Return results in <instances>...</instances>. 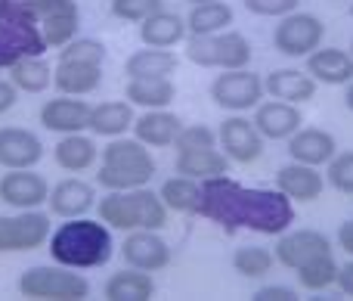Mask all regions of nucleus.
<instances>
[{"mask_svg": "<svg viewBox=\"0 0 353 301\" xmlns=\"http://www.w3.org/2000/svg\"><path fill=\"white\" fill-rule=\"evenodd\" d=\"M103 81V66H93V62H62L53 68V84L59 93L65 97H84L93 93Z\"/></svg>", "mask_w": 353, "mask_h": 301, "instance_id": "nucleus-26", "label": "nucleus"}, {"mask_svg": "<svg viewBox=\"0 0 353 301\" xmlns=\"http://www.w3.org/2000/svg\"><path fill=\"white\" fill-rule=\"evenodd\" d=\"M155 174V159L146 143L112 137V143L103 149V168L97 174V184L103 190H137L146 186Z\"/></svg>", "mask_w": 353, "mask_h": 301, "instance_id": "nucleus-4", "label": "nucleus"}, {"mask_svg": "<svg viewBox=\"0 0 353 301\" xmlns=\"http://www.w3.org/2000/svg\"><path fill=\"white\" fill-rule=\"evenodd\" d=\"M10 81L22 93H43L53 84V68L41 56H31V59H22L10 68Z\"/></svg>", "mask_w": 353, "mask_h": 301, "instance_id": "nucleus-35", "label": "nucleus"}, {"mask_svg": "<svg viewBox=\"0 0 353 301\" xmlns=\"http://www.w3.org/2000/svg\"><path fill=\"white\" fill-rule=\"evenodd\" d=\"M245 10L254 16H270V19H282L288 12H298L301 0H242Z\"/></svg>", "mask_w": 353, "mask_h": 301, "instance_id": "nucleus-42", "label": "nucleus"}, {"mask_svg": "<svg viewBox=\"0 0 353 301\" xmlns=\"http://www.w3.org/2000/svg\"><path fill=\"white\" fill-rule=\"evenodd\" d=\"M304 124V115H301L298 106L282 103V99H273V103H261L254 112V128L261 130L263 140H288L294 130Z\"/></svg>", "mask_w": 353, "mask_h": 301, "instance_id": "nucleus-21", "label": "nucleus"}, {"mask_svg": "<svg viewBox=\"0 0 353 301\" xmlns=\"http://www.w3.org/2000/svg\"><path fill=\"white\" fill-rule=\"evenodd\" d=\"M62 62H93V66H103L105 62V43L93 41V37H74L72 43L59 50Z\"/></svg>", "mask_w": 353, "mask_h": 301, "instance_id": "nucleus-38", "label": "nucleus"}, {"mask_svg": "<svg viewBox=\"0 0 353 301\" xmlns=\"http://www.w3.org/2000/svg\"><path fill=\"white\" fill-rule=\"evenodd\" d=\"M90 109L93 106L87 99L62 93V97L47 99L41 106V124L47 130H56V134H81L90 124Z\"/></svg>", "mask_w": 353, "mask_h": 301, "instance_id": "nucleus-16", "label": "nucleus"}, {"mask_svg": "<svg viewBox=\"0 0 353 301\" xmlns=\"http://www.w3.org/2000/svg\"><path fill=\"white\" fill-rule=\"evenodd\" d=\"M176 97V87L171 78H146V81H128L124 99L130 106H143V109H168Z\"/></svg>", "mask_w": 353, "mask_h": 301, "instance_id": "nucleus-32", "label": "nucleus"}, {"mask_svg": "<svg viewBox=\"0 0 353 301\" xmlns=\"http://www.w3.org/2000/svg\"><path fill=\"white\" fill-rule=\"evenodd\" d=\"M251 43L239 31H217V35H189L186 41V59L201 68H220V72H232V68H248L251 62Z\"/></svg>", "mask_w": 353, "mask_h": 301, "instance_id": "nucleus-6", "label": "nucleus"}, {"mask_svg": "<svg viewBox=\"0 0 353 301\" xmlns=\"http://www.w3.org/2000/svg\"><path fill=\"white\" fill-rule=\"evenodd\" d=\"M276 190L285 193L292 202H316L325 190V177L319 174V168L292 162L276 171Z\"/></svg>", "mask_w": 353, "mask_h": 301, "instance_id": "nucleus-19", "label": "nucleus"}, {"mask_svg": "<svg viewBox=\"0 0 353 301\" xmlns=\"http://www.w3.org/2000/svg\"><path fill=\"white\" fill-rule=\"evenodd\" d=\"M99 149L84 134H62V140L53 146V159L62 171H87L97 162Z\"/></svg>", "mask_w": 353, "mask_h": 301, "instance_id": "nucleus-31", "label": "nucleus"}, {"mask_svg": "<svg viewBox=\"0 0 353 301\" xmlns=\"http://www.w3.org/2000/svg\"><path fill=\"white\" fill-rule=\"evenodd\" d=\"M325 180L344 196H353V153H335V159L325 165Z\"/></svg>", "mask_w": 353, "mask_h": 301, "instance_id": "nucleus-41", "label": "nucleus"}, {"mask_svg": "<svg viewBox=\"0 0 353 301\" xmlns=\"http://www.w3.org/2000/svg\"><path fill=\"white\" fill-rule=\"evenodd\" d=\"M0 199L19 211L41 208L50 199V184L31 168H16V171H6L0 177Z\"/></svg>", "mask_w": 353, "mask_h": 301, "instance_id": "nucleus-15", "label": "nucleus"}, {"mask_svg": "<svg viewBox=\"0 0 353 301\" xmlns=\"http://www.w3.org/2000/svg\"><path fill=\"white\" fill-rule=\"evenodd\" d=\"M323 255H332V242L319 230H285L276 242V261L288 271H298Z\"/></svg>", "mask_w": 353, "mask_h": 301, "instance_id": "nucleus-13", "label": "nucleus"}, {"mask_svg": "<svg viewBox=\"0 0 353 301\" xmlns=\"http://www.w3.org/2000/svg\"><path fill=\"white\" fill-rule=\"evenodd\" d=\"M192 6H199V3H211V0H189Z\"/></svg>", "mask_w": 353, "mask_h": 301, "instance_id": "nucleus-48", "label": "nucleus"}, {"mask_svg": "<svg viewBox=\"0 0 353 301\" xmlns=\"http://www.w3.org/2000/svg\"><path fill=\"white\" fill-rule=\"evenodd\" d=\"M338 289L344 292V295H350L353 298V261H347V264H341L338 267Z\"/></svg>", "mask_w": 353, "mask_h": 301, "instance_id": "nucleus-45", "label": "nucleus"}, {"mask_svg": "<svg viewBox=\"0 0 353 301\" xmlns=\"http://www.w3.org/2000/svg\"><path fill=\"white\" fill-rule=\"evenodd\" d=\"M180 66L176 53L171 50H159V47H146V50H137V53L128 56L124 62V75L128 81H146V78H171Z\"/></svg>", "mask_w": 353, "mask_h": 301, "instance_id": "nucleus-25", "label": "nucleus"}, {"mask_svg": "<svg viewBox=\"0 0 353 301\" xmlns=\"http://www.w3.org/2000/svg\"><path fill=\"white\" fill-rule=\"evenodd\" d=\"M211 99L220 109H230V112L254 109L263 99V81L251 68H232V72H223L214 78Z\"/></svg>", "mask_w": 353, "mask_h": 301, "instance_id": "nucleus-11", "label": "nucleus"}, {"mask_svg": "<svg viewBox=\"0 0 353 301\" xmlns=\"http://www.w3.org/2000/svg\"><path fill=\"white\" fill-rule=\"evenodd\" d=\"M199 215L226 233L251 230L261 236H279L294 224V205L279 190L242 186L232 177L220 174V177L201 180Z\"/></svg>", "mask_w": 353, "mask_h": 301, "instance_id": "nucleus-1", "label": "nucleus"}, {"mask_svg": "<svg viewBox=\"0 0 353 301\" xmlns=\"http://www.w3.org/2000/svg\"><path fill=\"white\" fill-rule=\"evenodd\" d=\"M273 264H276V255L263 246H242V249H236V255H232L236 273H242V277H248V280L267 277V273L273 271Z\"/></svg>", "mask_w": 353, "mask_h": 301, "instance_id": "nucleus-36", "label": "nucleus"}, {"mask_svg": "<svg viewBox=\"0 0 353 301\" xmlns=\"http://www.w3.org/2000/svg\"><path fill=\"white\" fill-rule=\"evenodd\" d=\"M47 53L41 25L25 0H0V68Z\"/></svg>", "mask_w": 353, "mask_h": 301, "instance_id": "nucleus-5", "label": "nucleus"}, {"mask_svg": "<svg viewBox=\"0 0 353 301\" xmlns=\"http://www.w3.org/2000/svg\"><path fill=\"white\" fill-rule=\"evenodd\" d=\"M350 16H353V3H350Z\"/></svg>", "mask_w": 353, "mask_h": 301, "instance_id": "nucleus-49", "label": "nucleus"}, {"mask_svg": "<svg viewBox=\"0 0 353 301\" xmlns=\"http://www.w3.org/2000/svg\"><path fill=\"white\" fill-rule=\"evenodd\" d=\"M338 246L353 258V221H344L341 227H338Z\"/></svg>", "mask_w": 353, "mask_h": 301, "instance_id": "nucleus-46", "label": "nucleus"}, {"mask_svg": "<svg viewBox=\"0 0 353 301\" xmlns=\"http://www.w3.org/2000/svg\"><path fill=\"white\" fill-rule=\"evenodd\" d=\"M128 128H134V109L128 99H105L90 109L87 130H93L97 137H121L128 134Z\"/></svg>", "mask_w": 353, "mask_h": 301, "instance_id": "nucleus-29", "label": "nucleus"}, {"mask_svg": "<svg viewBox=\"0 0 353 301\" xmlns=\"http://www.w3.org/2000/svg\"><path fill=\"white\" fill-rule=\"evenodd\" d=\"M344 106H347V109L353 112V81L347 84V90H344Z\"/></svg>", "mask_w": 353, "mask_h": 301, "instance_id": "nucleus-47", "label": "nucleus"}, {"mask_svg": "<svg viewBox=\"0 0 353 301\" xmlns=\"http://www.w3.org/2000/svg\"><path fill=\"white\" fill-rule=\"evenodd\" d=\"M176 153H189V149H211L217 146V130H211L208 124H183L180 134L174 140Z\"/></svg>", "mask_w": 353, "mask_h": 301, "instance_id": "nucleus-40", "label": "nucleus"}, {"mask_svg": "<svg viewBox=\"0 0 353 301\" xmlns=\"http://www.w3.org/2000/svg\"><path fill=\"white\" fill-rule=\"evenodd\" d=\"M47 205H50V215L62 217V221H68V217H84L87 211L97 205V190H93V184H87V180L65 177L50 190Z\"/></svg>", "mask_w": 353, "mask_h": 301, "instance_id": "nucleus-18", "label": "nucleus"}, {"mask_svg": "<svg viewBox=\"0 0 353 301\" xmlns=\"http://www.w3.org/2000/svg\"><path fill=\"white\" fill-rule=\"evenodd\" d=\"M174 168H176V174H183V177L211 180V177H220V174H230V159H226L217 146L189 149V153H176Z\"/></svg>", "mask_w": 353, "mask_h": 301, "instance_id": "nucleus-27", "label": "nucleus"}, {"mask_svg": "<svg viewBox=\"0 0 353 301\" xmlns=\"http://www.w3.org/2000/svg\"><path fill=\"white\" fill-rule=\"evenodd\" d=\"M183 122L168 109H146L140 118H134V137L146 143L149 149H168L174 146Z\"/></svg>", "mask_w": 353, "mask_h": 301, "instance_id": "nucleus-24", "label": "nucleus"}, {"mask_svg": "<svg viewBox=\"0 0 353 301\" xmlns=\"http://www.w3.org/2000/svg\"><path fill=\"white\" fill-rule=\"evenodd\" d=\"M31 16L41 25V35L47 47H65L78 37L81 28V10L78 0H25Z\"/></svg>", "mask_w": 353, "mask_h": 301, "instance_id": "nucleus-9", "label": "nucleus"}, {"mask_svg": "<svg viewBox=\"0 0 353 301\" xmlns=\"http://www.w3.org/2000/svg\"><path fill=\"white\" fill-rule=\"evenodd\" d=\"M350 56H353V43H350Z\"/></svg>", "mask_w": 353, "mask_h": 301, "instance_id": "nucleus-50", "label": "nucleus"}, {"mask_svg": "<svg viewBox=\"0 0 353 301\" xmlns=\"http://www.w3.org/2000/svg\"><path fill=\"white\" fill-rule=\"evenodd\" d=\"M186 35H189L186 19L176 16V12H168V10L155 12L146 22H140V41L146 43V47H159V50L176 47Z\"/></svg>", "mask_w": 353, "mask_h": 301, "instance_id": "nucleus-28", "label": "nucleus"}, {"mask_svg": "<svg viewBox=\"0 0 353 301\" xmlns=\"http://www.w3.org/2000/svg\"><path fill=\"white\" fill-rule=\"evenodd\" d=\"M53 233L50 215L37 208L0 217V252H34Z\"/></svg>", "mask_w": 353, "mask_h": 301, "instance_id": "nucleus-10", "label": "nucleus"}, {"mask_svg": "<svg viewBox=\"0 0 353 301\" xmlns=\"http://www.w3.org/2000/svg\"><path fill=\"white\" fill-rule=\"evenodd\" d=\"M294 277H298L301 289L323 292V289H329V286H335L338 264H335V258H332V255H323V258H316V261H310V264L298 267V271H294Z\"/></svg>", "mask_w": 353, "mask_h": 301, "instance_id": "nucleus-37", "label": "nucleus"}, {"mask_svg": "<svg viewBox=\"0 0 353 301\" xmlns=\"http://www.w3.org/2000/svg\"><path fill=\"white\" fill-rule=\"evenodd\" d=\"M165 10V0H112V16L121 22H146Z\"/></svg>", "mask_w": 353, "mask_h": 301, "instance_id": "nucleus-39", "label": "nucleus"}, {"mask_svg": "<svg viewBox=\"0 0 353 301\" xmlns=\"http://www.w3.org/2000/svg\"><path fill=\"white\" fill-rule=\"evenodd\" d=\"M161 202L168 205V211H180V215H199L201 205V184L192 177H171L161 184L159 190Z\"/></svg>", "mask_w": 353, "mask_h": 301, "instance_id": "nucleus-33", "label": "nucleus"}, {"mask_svg": "<svg viewBox=\"0 0 353 301\" xmlns=\"http://www.w3.org/2000/svg\"><path fill=\"white\" fill-rule=\"evenodd\" d=\"M338 153V140L329 134V130L319 128H298L292 137H288V155L292 162H301V165H329Z\"/></svg>", "mask_w": 353, "mask_h": 301, "instance_id": "nucleus-20", "label": "nucleus"}, {"mask_svg": "<svg viewBox=\"0 0 353 301\" xmlns=\"http://www.w3.org/2000/svg\"><path fill=\"white\" fill-rule=\"evenodd\" d=\"M263 93H270L273 99H282V103L304 106L316 97V81L301 68H276L263 81Z\"/></svg>", "mask_w": 353, "mask_h": 301, "instance_id": "nucleus-22", "label": "nucleus"}, {"mask_svg": "<svg viewBox=\"0 0 353 301\" xmlns=\"http://www.w3.org/2000/svg\"><path fill=\"white\" fill-rule=\"evenodd\" d=\"M19 292L25 298H56V301H81L90 295V283L87 277L74 273V267L65 264H37L22 271L19 277Z\"/></svg>", "mask_w": 353, "mask_h": 301, "instance_id": "nucleus-7", "label": "nucleus"}, {"mask_svg": "<svg viewBox=\"0 0 353 301\" xmlns=\"http://www.w3.org/2000/svg\"><path fill=\"white\" fill-rule=\"evenodd\" d=\"M217 143L226 159L239 162V165H251V162H257L263 155L261 130L254 128V122H248V118H242V115H230L226 122H220Z\"/></svg>", "mask_w": 353, "mask_h": 301, "instance_id": "nucleus-12", "label": "nucleus"}, {"mask_svg": "<svg viewBox=\"0 0 353 301\" xmlns=\"http://www.w3.org/2000/svg\"><path fill=\"white\" fill-rule=\"evenodd\" d=\"M43 159V143L25 128H0V168H34Z\"/></svg>", "mask_w": 353, "mask_h": 301, "instance_id": "nucleus-17", "label": "nucleus"}, {"mask_svg": "<svg viewBox=\"0 0 353 301\" xmlns=\"http://www.w3.org/2000/svg\"><path fill=\"white\" fill-rule=\"evenodd\" d=\"M307 75L316 84H350L353 81V56L341 47H319L307 56Z\"/></svg>", "mask_w": 353, "mask_h": 301, "instance_id": "nucleus-23", "label": "nucleus"}, {"mask_svg": "<svg viewBox=\"0 0 353 301\" xmlns=\"http://www.w3.org/2000/svg\"><path fill=\"white\" fill-rule=\"evenodd\" d=\"M257 301H294L298 298V292L292 289V286H279V283H270V286H261V289L254 292Z\"/></svg>", "mask_w": 353, "mask_h": 301, "instance_id": "nucleus-43", "label": "nucleus"}, {"mask_svg": "<svg viewBox=\"0 0 353 301\" xmlns=\"http://www.w3.org/2000/svg\"><path fill=\"white\" fill-rule=\"evenodd\" d=\"M99 221L115 230H161L168 224V205L149 186L137 190H109L97 202Z\"/></svg>", "mask_w": 353, "mask_h": 301, "instance_id": "nucleus-3", "label": "nucleus"}, {"mask_svg": "<svg viewBox=\"0 0 353 301\" xmlns=\"http://www.w3.org/2000/svg\"><path fill=\"white\" fill-rule=\"evenodd\" d=\"M47 246L56 264L74 267V271H90V267L109 264L115 242H112L109 224L90 221V217H68L65 224H59L50 233Z\"/></svg>", "mask_w": 353, "mask_h": 301, "instance_id": "nucleus-2", "label": "nucleus"}, {"mask_svg": "<svg viewBox=\"0 0 353 301\" xmlns=\"http://www.w3.org/2000/svg\"><path fill=\"white\" fill-rule=\"evenodd\" d=\"M16 97H19L16 84H12V81H0V115L16 106Z\"/></svg>", "mask_w": 353, "mask_h": 301, "instance_id": "nucleus-44", "label": "nucleus"}, {"mask_svg": "<svg viewBox=\"0 0 353 301\" xmlns=\"http://www.w3.org/2000/svg\"><path fill=\"white\" fill-rule=\"evenodd\" d=\"M124 264L137 267V271H165L171 264V246L159 236V230H130L128 240L121 246Z\"/></svg>", "mask_w": 353, "mask_h": 301, "instance_id": "nucleus-14", "label": "nucleus"}, {"mask_svg": "<svg viewBox=\"0 0 353 301\" xmlns=\"http://www.w3.org/2000/svg\"><path fill=\"white\" fill-rule=\"evenodd\" d=\"M323 37H325V25L319 16H313V12H288V16L279 19V25L273 31V47L282 56L301 59V56H310L313 50L323 47Z\"/></svg>", "mask_w": 353, "mask_h": 301, "instance_id": "nucleus-8", "label": "nucleus"}, {"mask_svg": "<svg viewBox=\"0 0 353 301\" xmlns=\"http://www.w3.org/2000/svg\"><path fill=\"white\" fill-rule=\"evenodd\" d=\"M226 25H232V6L223 0L199 3L186 16L189 35H217V31H226Z\"/></svg>", "mask_w": 353, "mask_h": 301, "instance_id": "nucleus-34", "label": "nucleus"}, {"mask_svg": "<svg viewBox=\"0 0 353 301\" xmlns=\"http://www.w3.org/2000/svg\"><path fill=\"white\" fill-rule=\"evenodd\" d=\"M103 295L109 301H146L155 295V280L146 271L128 267L121 273H112L103 286Z\"/></svg>", "mask_w": 353, "mask_h": 301, "instance_id": "nucleus-30", "label": "nucleus"}]
</instances>
